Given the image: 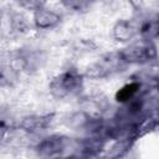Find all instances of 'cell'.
<instances>
[{
	"instance_id": "1",
	"label": "cell",
	"mask_w": 159,
	"mask_h": 159,
	"mask_svg": "<svg viewBox=\"0 0 159 159\" xmlns=\"http://www.w3.org/2000/svg\"><path fill=\"white\" fill-rule=\"evenodd\" d=\"M124 63H147L157 57V47L149 39L132 42L118 52Z\"/></svg>"
},
{
	"instance_id": "2",
	"label": "cell",
	"mask_w": 159,
	"mask_h": 159,
	"mask_svg": "<svg viewBox=\"0 0 159 159\" xmlns=\"http://www.w3.org/2000/svg\"><path fill=\"white\" fill-rule=\"evenodd\" d=\"M82 75L76 70H67L56 76L50 83V91L56 98H65L77 93L82 88Z\"/></svg>"
},
{
	"instance_id": "3",
	"label": "cell",
	"mask_w": 159,
	"mask_h": 159,
	"mask_svg": "<svg viewBox=\"0 0 159 159\" xmlns=\"http://www.w3.org/2000/svg\"><path fill=\"white\" fill-rule=\"evenodd\" d=\"M120 63H124L119 56V53H117V56L114 55H108L101 60H98L96 63H93L91 67H88L87 70V76L92 77V78H101L104 77L109 73H112L113 71H116L118 68V66Z\"/></svg>"
},
{
	"instance_id": "4",
	"label": "cell",
	"mask_w": 159,
	"mask_h": 159,
	"mask_svg": "<svg viewBox=\"0 0 159 159\" xmlns=\"http://www.w3.org/2000/svg\"><path fill=\"white\" fill-rule=\"evenodd\" d=\"M68 139L62 135H51L37 145V152L41 157H56L62 154L67 148Z\"/></svg>"
},
{
	"instance_id": "5",
	"label": "cell",
	"mask_w": 159,
	"mask_h": 159,
	"mask_svg": "<svg viewBox=\"0 0 159 159\" xmlns=\"http://www.w3.org/2000/svg\"><path fill=\"white\" fill-rule=\"evenodd\" d=\"M60 21H61L60 15H57L53 11L46 10L43 7L40 9V10H37V11H35V15H34L35 26L37 29H41V30L52 29V27L57 26L60 24Z\"/></svg>"
},
{
	"instance_id": "6",
	"label": "cell",
	"mask_w": 159,
	"mask_h": 159,
	"mask_svg": "<svg viewBox=\"0 0 159 159\" xmlns=\"http://www.w3.org/2000/svg\"><path fill=\"white\" fill-rule=\"evenodd\" d=\"M53 114L45 116H29L21 122V128L26 132H36L47 128L52 122Z\"/></svg>"
},
{
	"instance_id": "7",
	"label": "cell",
	"mask_w": 159,
	"mask_h": 159,
	"mask_svg": "<svg viewBox=\"0 0 159 159\" xmlns=\"http://www.w3.org/2000/svg\"><path fill=\"white\" fill-rule=\"evenodd\" d=\"M137 34V27L128 20H120L113 29V36L118 41H128Z\"/></svg>"
},
{
	"instance_id": "8",
	"label": "cell",
	"mask_w": 159,
	"mask_h": 159,
	"mask_svg": "<svg viewBox=\"0 0 159 159\" xmlns=\"http://www.w3.org/2000/svg\"><path fill=\"white\" fill-rule=\"evenodd\" d=\"M140 84L139 82H130V83H127L124 84L122 88L118 89V92L116 93V99L118 102H127V101H130L138 92Z\"/></svg>"
},
{
	"instance_id": "9",
	"label": "cell",
	"mask_w": 159,
	"mask_h": 159,
	"mask_svg": "<svg viewBox=\"0 0 159 159\" xmlns=\"http://www.w3.org/2000/svg\"><path fill=\"white\" fill-rule=\"evenodd\" d=\"M62 4L73 11H84L91 7L94 0H61Z\"/></svg>"
},
{
	"instance_id": "10",
	"label": "cell",
	"mask_w": 159,
	"mask_h": 159,
	"mask_svg": "<svg viewBox=\"0 0 159 159\" xmlns=\"http://www.w3.org/2000/svg\"><path fill=\"white\" fill-rule=\"evenodd\" d=\"M16 1L22 9L31 10V11H37L42 9L46 2V0H16Z\"/></svg>"
}]
</instances>
